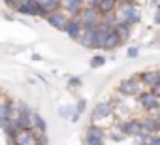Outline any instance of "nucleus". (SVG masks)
<instances>
[{
    "instance_id": "a211bd4d",
    "label": "nucleus",
    "mask_w": 160,
    "mask_h": 145,
    "mask_svg": "<svg viewBox=\"0 0 160 145\" xmlns=\"http://www.w3.org/2000/svg\"><path fill=\"white\" fill-rule=\"evenodd\" d=\"M117 6H119L117 0H100L96 10L100 12V15H108V13H113L117 10Z\"/></svg>"
},
{
    "instance_id": "6e6552de",
    "label": "nucleus",
    "mask_w": 160,
    "mask_h": 145,
    "mask_svg": "<svg viewBox=\"0 0 160 145\" xmlns=\"http://www.w3.org/2000/svg\"><path fill=\"white\" fill-rule=\"evenodd\" d=\"M15 10L19 13H23V15H32V17H42L43 15L42 8L38 4V0H27V2H21Z\"/></svg>"
},
{
    "instance_id": "0eeeda50",
    "label": "nucleus",
    "mask_w": 160,
    "mask_h": 145,
    "mask_svg": "<svg viewBox=\"0 0 160 145\" xmlns=\"http://www.w3.org/2000/svg\"><path fill=\"white\" fill-rule=\"evenodd\" d=\"M113 115V104L111 102H100V104H96L94 106V109H92V121L94 122H102L104 119H108V117H111Z\"/></svg>"
},
{
    "instance_id": "1a4fd4ad",
    "label": "nucleus",
    "mask_w": 160,
    "mask_h": 145,
    "mask_svg": "<svg viewBox=\"0 0 160 145\" xmlns=\"http://www.w3.org/2000/svg\"><path fill=\"white\" fill-rule=\"evenodd\" d=\"M13 113H15V106H13V102L10 98L0 102V128H4L13 119Z\"/></svg>"
},
{
    "instance_id": "7c9ffc66",
    "label": "nucleus",
    "mask_w": 160,
    "mask_h": 145,
    "mask_svg": "<svg viewBox=\"0 0 160 145\" xmlns=\"http://www.w3.org/2000/svg\"><path fill=\"white\" fill-rule=\"evenodd\" d=\"M12 145H19V143H15V141H13V143H12Z\"/></svg>"
},
{
    "instance_id": "c756f323",
    "label": "nucleus",
    "mask_w": 160,
    "mask_h": 145,
    "mask_svg": "<svg viewBox=\"0 0 160 145\" xmlns=\"http://www.w3.org/2000/svg\"><path fill=\"white\" fill-rule=\"evenodd\" d=\"M117 2H121V4H134L136 0H117Z\"/></svg>"
},
{
    "instance_id": "4468645a",
    "label": "nucleus",
    "mask_w": 160,
    "mask_h": 145,
    "mask_svg": "<svg viewBox=\"0 0 160 145\" xmlns=\"http://www.w3.org/2000/svg\"><path fill=\"white\" fill-rule=\"evenodd\" d=\"M66 34L70 40H79V36H81V30H83V25L81 21H79V17H70L68 25H66Z\"/></svg>"
},
{
    "instance_id": "cd10ccee",
    "label": "nucleus",
    "mask_w": 160,
    "mask_h": 145,
    "mask_svg": "<svg viewBox=\"0 0 160 145\" xmlns=\"http://www.w3.org/2000/svg\"><path fill=\"white\" fill-rule=\"evenodd\" d=\"M79 85H81V79L79 78H72L70 79V87H79Z\"/></svg>"
},
{
    "instance_id": "9d476101",
    "label": "nucleus",
    "mask_w": 160,
    "mask_h": 145,
    "mask_svg": "<svg viewBox=\"0 0 160 145\" xmlns=\"http://www.w3.org/2000/svg\"><path fill=\"white\" fill-rule=\"evenodd\" d=\"M45 17H47V23H49L53 28H57V30H64L66 25H68V21H70V17H68L62 10H57V12H53V13H49V15H45Z\"/></svg>"
},
{
    "instance_id": "f3484780",
    "label": "nucleus",
    "mask_w": 160,
    "mask_h": 145,
    "mask_svg": "<svg viewBox=\"0 0 160 145\" xmlns=\"http://www.w3.org/2000/svg\"><path fill=\"white\" fill-rule=\"evenodd\" d=\"M38 4L43 12V15H49L57 10H60V0H38Z\"/></svg>"
},
{
    "instance_id": "dca6fc26",
    "label": "nucleus",
    "mask_w": 160,
    "mask_h": 145,
    "mask_svg": "<svg viewBox=\"0 0 160 145\" xmlns=\"http://www.w3.org/2000/svg\"><path fill=\"white\" fill-rule=\"evenodd\" d=\"M121 45V40L119 36L115 34V30H109L106 36H104V42H102V49H108V51H113Z\"/></svg>"
},
{
    "instance_id": "bb28decb",
    "label": "nucleus",
    "mask_w": 160,
    "mask_h": 145,
    "mask_svg": "<svg viewBox=\"0 0 160 145\" xmlns=\"http://www.w3.org/2000/svg\"><path fill=\"white\" fill-rule=\"evenodd\" d=\"M147 145H160V138L158 136H151V139H149Z\"/></svg>"
},
{
    "instance_id": "7ed1b4c3",
    "label": "nucleus",
    "mask_w": 160,
    "mask_h": 145,
    "mask_svg": "<svg viewBox=\"0 0 160 145\" xmlns=\"http://www.w3.org/2000/svg\"><path fill=\"white\" fill-rule=\"evenodd\" d=\"M138 104H139L143 109H147V111H154V115H156L160 98H158L156 94H152L151 91H145V92H139V94H138Z\"/></svg>"
},
{
    "instance_id": "393cba45",
    "label": "nucleus",
    "mask_w": 160,
    "mask_h": 145,
    "mask_svg": "<svg viewBox=\"0 0 160 145\" xmlns=\"http://www.w3.org/2000/svg\"><path fill=\"white\" fill-rule=\"evenodd\" d=\"M81 4H83V8H98L100 0H81Z\"/></svg>"
},
{
    "instance_id": "9b49d317",
    "label": "nucleus",
    "mask_w": 160,
    "mask_h": 145,
    "mask_svg": "<svg viewBox=\"0 0 160 145\" xmlns=\"http://www.w3.org/2000/svg\"><path fill=\"white\" fill-rule=\"evenodd\" d=\"M138 79L141 81V85H145V87H149V89H156V87H160V74H158V70L143 72V74L138 76Z\"/></svg>"
},
{
    "instance_id": "ddd939ff",
    "label": "nucleus",
    "mask_w": 160,
    "mask_h": 145,
    "mask_svg": "<svg viewBox=\"0 0 160 145\" xmlns=\"http://www.w3.org/2000/svg\"><path fill=\"white\" fill-rule=\"evenodd\" d=\"M138 121H139V124H141V130H143V132H147V134H151V136H156V132H158V128H160L156 115H147V117L138 119Z\"/></svg>"
},
{
    "instance_id": "2eb2a0df",
    "label": "nucleus",
    "mask_w": 160,
    "mask_h": 145,
    "mask_svg": "<svg viewBox=\"0 0 160 145\" xmlns=\"http://www.w3.org/2000/svg\"><path fill=\"white\" fill-rule=\"evenodd\" d=\"M13 141H15V143H19V145H36V132H34L32 128L21 130Z\"/></svg>"
},
{
    "instance_id": "39448f33",
    "label": "nucleus",
    "mask_w": 160,
    "mask_h": 145,
    "mask_svg": "<svg viewBox=\"0 0 160 145\" xmlns=\"http://www.w3.org/2000/svg\"><path fill=\"white\" fill-rule=\"evenodd\" d=\"M117 128H119V132L124 136V138H136L139 132H141V124H139V121L138 119H130V121H122V122H119L117 124Z\"/></svg>"
},
{
    "instance_id": "c85d7f7f",
    "label": "nucleus",
    "mask_w": 160,
    "mask_h": 145,
    "mask_svg": "<svg viewBox=\"0 0 160 145\" xmlns=\"http://www.w3.org/2000/svg\"><path fill=\"white\" fill-rule=\"evenodd\" d=\"M4 2H6V6H10V8H13V10L19 6V2H17V0H4Z\"/></svg>"
},
{
    "instance_id": "f03ea898",
    "label": "nucleus",
    "mask_w": 160,
    "mask_h": 145,
    "mask_svg": "<svg viewBox=\"0 0 160 145\" xmlns=\"http://www.w3.org/2000/svg\"><path fill=\"white\" fill-rule=\"evenodd\" d=\"M141 89H143V85H141V81L138 79V76H132V78L122 79V81L119 83V87H117V91H119L122 96H138V94L141 92Z\"/></svg>"
},
{
    "instance_id": "5701e85b",
    "label": "nucleus",
    "mask_w": 160,
    "mask_h": 145,
    "mask_svg": "<svg viewBox=\"0 0 160 145\" xmlns=\"http://www.w3.org/2000/svg\"><path fill=\"white\" fill-rule=\"evenodd\" d=\"M58 113H60L62 119H70V117L75 115V108H72V106H62V108L58 109Z\"/></svg>"
},
{
    "instance_id": "b1692460",
    "label": "nucleus",
    "mask_w": 160,
    "mask_h": 145,
    "mask_svg": "<svg viewBox=\"0 0 160 145\" xmlns=\"http://www.w3.org/2000/svg\"><path fill=\"white\" fill-rule=\"evenodd\" d=\"M104 62H106V58L102 55H96L91 58V68H100V66H104Z\"/></svg>"
},
{
    "instance_id": "a878e982",
    "label": "nucleus",
    "mask_w": 160,
    "mask_h": 145,
    "mask_svg": "<svg viewBox=\"0 0 160 145\" xmlns=\"http://www.w3.org/2000/svg\"><path fill=\"white\" fill-rule=\"evenodd\" d=\"M138 53H139V51H138V49H136V47H130V49H128V53H126V55H128V58H134V57H138Z\"/></svg>"
},
{
    "instance_id": "f8f14e48",
    "label": "nucleus",
    "mask_w": 160,
    "mask_h": 145,
    "mask_svg": "<svg viewBox=\"0 0 160 145\" xmlns=\"http://www.w3.org/2000/svg\"><path fill=\"white\" fill-rule=\"evenodd\" d=\"M60 8L68 17H77L83 10L81 0H60Z\"/></svg>"
},
{
    "instance_id": "412c9836",
    "label": "nucleus",
    "mask_w": 160,
    "mask_h": 145,
    "mask_svg": "<svg viewBox=\"0 0 160 145\" xmlns=\"http://www.w3.org/2000/svg\"><path fill=\"white\" fill-rule=\"evenodd\" d=\"M15 115H17V117H30V115H32V109L28 108V104L17 102V106H15Z\"/></svg>"
},
{
    "instance_id": "20e7f679",
    "label": "nucleus",
    "mask_w": 160,
    "mask_h": 145,
    "mask_svg": "<svg viewBox=\"0 0 160 145\" xmlns=\"http://www.w3.org/2000/svg\"><path fill=\"white\" fill-rule=\"evenodd\" d=\"M77 17H79V21H81L83 27H98L100 19H102L100 12L96 8H83L81 13H79Z\"/></svg>"
},
{
    "instance_id": "6ab92c4d",
    "label": "nucleus",
    "mask_w": 160,
    "mask_h": 145,
    "mask_svg": "<svg viewBox=\"0 0 160 145\" xmlns=\"http://www.w3.org/2000/svg\"><path fill=\"white\" fill-rule=\"evenodd\" d=\"M30 121H32V130H34V132L43 134V132L47 130V124H45V121H43V117H42L40 113H34V111H32Z\"/></svg>"
},
{
    "instance_id": "4be33fe9",
    "label": "nucleus",
    "mask_w": 160,
    "mask_h": 145,
    "mask_svg": "<svg viewBox=\"0 0 160 145\" xmlns=\"http://www.w3.org/2000/svg\"><path fill=\"white\" fill-rule=\"evenodd\" d=\"M4 132H6V136H8L10 139H15V138H17V134H19L21 130H19V128L13 124V121H10V122L4 126Z\"/></svg>"
},
{
    "instance_id": "f257e3e1",
    "label": "nucleus",
    "mask_w": 160,
    "mask_h": 145,
    "mask_svg": "<svg viewBox=\"0 0 160 145\" xmlns=\"http://www.w3.org/2000/svg\"><path fill=\"white\" fill-rule=\"evenodd\" d=\"M113 15H115L117 23H122V25H128V27L139 23V19H141V13L134 4H119L117 10L113 12Z\"/></svg>"
},
{
    "instance_id": "aec40b11",
    "label": "nucleus",
    "mask_w": 160,
    "mask_h": 145,
    "mask_svg": "<svg viewBox=\"0 0 160 145\" xmlns=\"http://www.w3.org/2000/svg\"><path fill=\"white\" fill-rule=\"evenodd\" d=\"M113 30H115V34L119 36L121 43H124V42L130 38V34H132V27H128V25H122V23H117V25L113 27Z\"/></svg>"
},
{
    "instance_id": "423d86ee",
    "label": "nucleus",
    "mask_w": 160,
    "mask_h": 145,
    "mask_svg": "<svg viewBox=\"0 0 160 145\" xmlns=\"http://www.w3.org/2000/svg\"><path fill=\"white\" fill-rule=\"evenodd\" d=\"M104 143V128L98 124H91L85 132V145H98Z\"/></svg>"
}]
</instances>
